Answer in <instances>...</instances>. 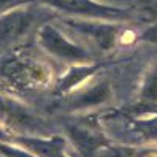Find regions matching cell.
<instances>
[{"mask_svg": "<svg viewBox=\"0 0 157 157\" xmlns=\"http://www.w3.org/2000/svg\"><path fill=\"white\" fill-rule=\"evenodd\" d=\"M41 38H43V43L48 46L51 51L59 54V56H63V57H82V52L78 48H75L73 44H70L68 41H65L56 30L44 29L41 32Z\"/></svg>", "mask_w": 157, "mask_h": 157, "instance_id": "cell-1", "label": "cell"}, {"mask_svg": "<svg viewBox=\"0 0 157 157\" xmlns=\"http://www.w3.org/2000/svg\"><path fill=\"white\" fill-rule=\"evenodd\" d=\"M27 22H29L27 14H13L5 17L3 21H0V38L2 40L14 38L16 35H19L25 30Z\"/></svg>", "mask_w": 157, "mask_h": 157, "instance_id": "cell-2", "label": "cell"}, {"mask_svg": "<svg viewBox=\"0 0 157 157\" xmlns=\"http://www.w3.org/2000/svg\"><path fill=\"white\" fill-rule=\"evenodd\" d=\"M49 3L57 5L65 10L75 11V13H89V14H101V13H109L111 10H108L105 6H97L95 3L87 2V0H48Z\"/></svg>", "mask_w": 157, "mask_h": 157, "instance_id": "cell-3", "label": "cell"}, {"mask_svg": "<svg viewBox=\"0 0 157 157\" xmlns=\"http://www.w3.org/2000/svg\"><path fill=\"white\" fill-rule=\"evenodd\" d=\"M17 2V0H0V8H2V6H6V5H13V3H16Z\"/></svg>", "mask_w": 157, "mask_h": 157, "instance_id": "cell-4", "label": "cell"}]
</instances>
